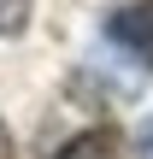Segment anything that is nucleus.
Listing matches in <instances>:
<instances>
[{
	"label": "nucleus",
	"mask_w": 153,
	"mask_h": 159,
	"mask_svg": "<svg viewBox=\"0 0 153 159\" xmlns=\"http://www.w3.org/2000/svg\"><path fill=\"white\" fill-rule=\"evenodd\" d=\"M106 35H112L118 47H130L136 59L153 65V0H136V6L112 12V18H106Z\"/></svg>",
	"instance_id": "obj_1"
},
{
	"label": "nucleus",
	"mask_w": 153,
	"mask_h": 159,
	"mask_svg": "<svg viewBox=\"0 0 153 159\" xmlns=\"http://www.w3.org/2000/svg\"><path fill=\"white\" fill-rule=\"evenodd\" d=\"M118 153H124L118 130H106V124H100V130H83V136H71V142H65L53 159H118Z\"/></svg>",
	"instance_id": "obj_2"
},
{
	"label": "nucleus",
	"mask_w": 153,
	"mask_h": 159,
	"mask_svg": "<svg viewBox=\"0 0 153 159\" xmlns=\"http://www.w3.org/2000/svg\"><path fill=\"white\" fill-rule=\"evenodd\" d=\"M29 30V0H0V35H24Z\"/></svg>",
	"instance_id": "obj_3"
},
{
	"label": "nucleus",
	"mask_w": 153,
	"mask_h": 159,
	"mask_svg": "<svg viewBox=\"0 0 153 159\" xmlns=\"http://www.w3.org/2000/svg\"><path fill=\"white\" fill-rule=\"evenodd\" d=\"M0 153H6V124H0Z\"/></svg>",
	"instance_id": "obj_4"
}]
</instances>
